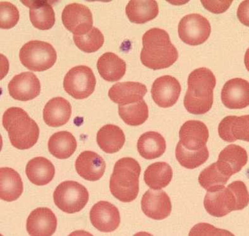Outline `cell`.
Here are the masks:
<instances>
[{"instance_id": "6da1fadb", "label": "cell", "mask_w": 249, "mask_h": 236, "mask_svg": "<svg viewBox=\"0 0 249 236\" xmlns=\"http://www.w3.org/2000/svg\"><path fill=\"white\" fill-rule=\"evenodd\" d=\"M143 48L141 60L143 65L153 70L168 68L178 58L177 48L171 42L166 31L159 28L149 29L142 36Z\"/></svg>"}, {"instance_id": "7a4b0ae2", "label": "cell", "mask_w": 249, "mask_h": 236, "mask_svg": "<svg viewBox=\"0 0 249 236\" xmlns=\"http://www.w3.org/2000/svg\"><path fill=\"white\" fill-rule=\"evenodd\" d=\"M188 89L184 106L189 113L203 115L212 108L216 87V77L213 72L205 67L192 72L187 80Z\"/></svg>"}, {"instance_id": "3957f363", "label": "cell", "mask_w": 249, "mask_h": 236, "mask_svg": "<svg viewBox=\"0 0 249 236\" xmlns=\"http://www.w3.org/2000/svg\"><path fill=\"white\" fill-rule=\"evenodd\" d=\"M2 122L13 146L23 150L36 144L39 137V126L22 109L11 107L6 109Z\"/></svg>"}, {"instance_id": "277c9868", "label": "cell", "mask_w": 249, "mask_h": 236, "mask_svg": "<svg viewBox=\"0 0 249 236\" xmlns=\"http://www.w3.org/2000/svg\"><path fill=\"white\" fill-rule=\"evenodd\" d=\"M140 164L132 158L126 157L116 162L109 181L111 194L124 203L134 201L139 192Z\"/></svg>"}, {"instance_id": "5b68a950", "label": "cell", "mask_w": 249, "mask_h": 236, "mask_svg": "<svg viewBox=\"0 0 249 236\" xmlns=\"http://www.w3.org/2000/svg\"><path fill=\"white\" fill-rule=\"evenodd\" d=\"M19 58L22 65L29 70L43 72L52 68L55 64L57 54L51 44L34 40L21 48Z\"/></svg>"}, {"instance_id": "8992f818", "label": "cell", "mask_w": 249, "mask_h": 236, "mask_svg": "<svg viewBox=\"0 0 249 236\" xmlns=\"http://www.w3.org/2000/svg\"><path fill=\"white\" fill-rule=\"evenodd\" d=\"M54 203L59 209L73 214L81 211L89 199L88 189L75 181H65L56 187L53 194Z\"/></svg>"}, {"instance_id": "52a82bcc", "label": "cell", "mask_w": 249, "mask_h": 236, "mask_svg": "<svg viewBox=\"0 0 249 236\" xmlns=\"http://www.w3.org/2000/svg\"><path fill=\"white\" fill-rule=\"evenodd\" d=\"M96 84L93 71L86 65L71 68L65 75L63 81L65 91L77 100H83L91 95Z\"/></svg>"}, {"instance_id": "ba28073f", "label": "cell", "mask_w": 249, "mask_h": 236, "mask_svg": "<svg viewBox=\"0 0 249 236\" xmlns=\"http://www.w3.org/2000/svg\"><path fill=\"white\" fill-rule=\"evenodd\" d=\"M179 37L183 43L197 46L205 43L212 33V27L206 18L198 14L183 17L178 26Z\"/></svg>"}, {"instance_id": "9c48e42d", "label": "cell", "mask_w": 249, "mask_h": 236, "mask_svg": "<svg viewBox=\"0 0 249 236\" xmlns=\"http://www.w3.org/2000/svg\"><path fill=\"white\" fill-rule=\"evenodd\" d=\"M62 20L65 28L76 36L83 35L93 27L91 11L81 3L67 5L63 10Z\"/></svg>"}, {"instance_id": "30bf717a", "label": "cell", "mask_w": 249, "mask_h": 236, "mask_svg": "<svg viewBox=\"0 0 249 236\" xmlns=\"http://www.w3.org/2000/svg\"><path fill=\"white\" fill-rule=\"evenodd\" d=\"M181 86L178 80L171 75H164L155 80L151 88L154 102L161 108L174 106L180 95Z\"/></svg>"}, {"instance_id": "8fae6325", "label": "cell", "mask_w": 249, "mask_h": 236, "mask_svg": "<svg viewBox=\"0 0 249 236\" xmlns=\"http://www.w3.org/2000/svg\"><path fill=\"white\" fill-rule=\"evenodd\" d=\"M141 208L143 214L154 220H161L167 218L172 212L170 197L165 192L149 189L143 195Z\"/></svg>"}, {"instance_id": "7c38bea8", "label": "cell", "mask_w": 249, "mask_h": 236, "mask_svg": "<svg viewBox=\"0 0 249 236\" xmlns=\"http://www.w3.org/2000/svg\"><path fill=\"white\" fill-rule=\"evenodd\" d=\"M8 89L15 100L27 102L39 96L41 84L35 73L25 72L14 76L8 84Z\"/></svg>"}, {"instance_id": "4fadbf2b", "label": "cell", "mask_w": 249, "mask_h": 236, "mask_svg": "<svg viewBox=\"0 0 249 236\" xmlns=\"http://www.w3.org/2000/svg\"><path fill=\"white\" fill-rule=\"evenodd\" d=\"M90 220L95 228L103 233H111L119 227V209L108 201L95 204L90 212Z\"/></svg>"}, {"instance_id": "5bb4252c", "label": "cell", "mask_w": 249, "mask_h": 236, "mask_svg": "<svg viewBox=\"0 0 249 236\" xmlns=\"http://www.w3.org/2000/svg\"><path fill=\"white\" fill-rule=\"evenodd\" d=\"M221 101L230 109H242L249 105V83L242 78L228 81L221 91Z\"/></svg>"}, {"instance_id": "9a60e30c", "label": "cell", "mask_w": 249, "mask_h": 236, "mask_svg": "<svg viewBox=\"0 0 249 236\" xmlns=\"http://www.w3.org/2000/svg\"><path fill=\"white\" fill-rule=\"evenodd\" d=\"M204 207L211 216L223 217L235 211V196L228 187L208 191L204 201Z\"/></svg>"}, {"instance_id": "2e32d148", "label": "cell", "mask_w": 249, "mask_h": 236, "mask_svg": "<svg viewBox=\"0 0 249 236\" xmlns=\"http://www.w3.org/2000/svg\"><path fill=\"white\" fill-rule=\"evenodd\" d=\"M56 228V217L48 208L34 210L27 220V233L32 236H51L55 233Z\"/></svg>"}, {"instance_id": "e0dca14e", "label": "cell", "mask_w": 249, "mask_h": 236, "mask_svg": "<svg viewBox=\"0 0 249 236\" xmlns=\"http://www.w3.org/2000/svg\"><path fill=\"white\" fill-rule=\"evenodd\" d=\"M209 136L208 128L204 122L189 121L183 124L180 128L179 142L189 150H199L206 146Z\"/></svg>"}, {"instance_id": "ac0fdd59", "label": "cell", "mask_w": 249, "mask_h": 236, "mask_svg": "<svg viewBox=\"0 0 249 236\" xmlns=\"http://www.w3.org/2000/svg\"><path fill=\"white\" fill-rule=\"evenodd\" d=\"M218 134L221 139L227 142L237 140L249 142V115L227 116L219 124Z\"/></svg>"}, {"instance_id": "d6986e66", "label": "cell", "mask_w": 249, "mask_h": 236, "mask_svg": "<svg viewBox=\"0 0 249 236\" xmlns=\"http://www.w3.org/2000/svg\"><path fill=\"white\" fill-rule=\"evenodd\" d=\"M75 169L81 178L89 181L100 180L105 174L106 163L98 153L85 151L75 161Z\"/></svg>"}, {"instance_id": "ffe728a7", "label": "cell", "mask_w": 249, "mask_h": 236, "mask_svg": "<svg viewBox=\"0 0 249 236\" xmlns=\"http://www.w3.org/2000/svg\"><path fill=\"white\" fill-rule=\"evenodd\" d=\"M147 92L144 84L137 82H124L114 84L109 90L108 96L114 103L124 105L140 102Z\"/></svg>"}, {"instance_id": "44dd1931", "label": "cell", "mask_w": 249, "mask_h": 236, "mask_svg": "<svg viewBox=\"0 0 249 236\" xmlns=\"http://www.w3.org/2000/svg\"><path fill=\"white\" fill-rule=\"evenodd\" d=\"M232 175L229 166L218 161L202 170L198 181L207 191H213L224 187Z\"/></svg>"}, {"instance_id": "7402d4cb", "label": "cell", "mask_w": 249, "mask_h": 236, "mask_svg": "<svg viewBox=\"0 0 249 236\" xmlns=\"http://www.w3.org/2000/svg\"><path fill=\"white\" fill-rule=\"evenodd\" d=\"M71 111L69 101L62 97H56L50 100L44 107V121L50 127H61L69 121Z\"/></svg>"}, {"instance_id": "603a6c76", "label": "cell", "mask_w": 249, "mask_h": 236, "mask_svg": "<svg viewBox=\"0 0 249 236\" xmlns=\"http://www.w3.org/2000/svg\"><path fill=\"white\" fill-rule=\"evenodd\" d=\"M24 191V184L20 175L11 168H0V198L11 202L18 200Z\"/></svg>"}, {"instance_id": "cb8c5ba5", "label": "cell", "mask_w": 249, "mask_h": 236, "mask_svg": "<svg viewBox=\"0 0 249 236\" xmlns=\"http://www.w3.org/2000/svg\"><path fill=\"white\" fill-rule=\"evenodd\" d=\"M125 12L131 22L144 24L155 19L159 14V7L155 0H131Z\"/></svg>"}, {"instance_id": "d4e9b609", "label": "cell", "mask_w": 249, "mask_h": 236, "mask_svg": "<svg viewBox=\"0 0 249 236\" xmlns=\"http://www.w3.org/2000/svg\"><path fill=\"white\" fill-rule=\"evenodd\" d=\"M25 173L29 180L36 185H44L52 182L55 174L53 164L46 158H34L28 162Z\"/></svg>"}, {"instance_id": "484cf974", "label": "cell", "mask_w": 249, "mask_h": 236, "mask_svg": "<svg viewBox=\"0 0 249 236\" xmlns=\"http://www.w3.org/2000/svg\"><path fill=\"white\" fill-rule=\"evenodd\" d=\"M97 68L101 76L108 82L119 81L126 73V65L124 60L112 52L102 54L97 62Z\"/></svg>"}, {"instance_id": "4316f807", "label": "cell", "mask_w": 249, "mask_h": 236, "mask_svg": "<svg viewBox=\"0 0 249 236\" xmlns=\"http://www.w3.org/2000/svg\"><path fill=\"white\" fill-rule=\"evenodd\" d=\"M137 150L141 157L153 160L161 157L165 152L166 141L161 134L149 131L141 135L137 144Z\"/></svg>"}, {"instance_id": "83f0119b", "label": "cell", "mask_w": 249, "mask_h": 236, "mask_svg": "<svg viewBox=\"0 0 249 236\" xmlns=\"http://www.w3.org/2000/svg\"><path fill=\"white\" fill-rule=\"evenodd\" d=\"M97 143L105 153L113 154L123 147L125 136L119 126L107 124L101 127L96 137Z\"/></svg>"}, {"instance_id": "f1b7e54d", "label": "cell", "mask_w": 249, "mask_h": 236, "mask_svg": "<svg viewBox=\"0 0 249 236\" xmlns=\"http://www.w3.org/2000/svg\"><path fill=\"white\" fill-rule=\"evenodd\" d=\"M30 8L29 17L34 27L40 30H48L55 23L53 8L46 1H25Z\"/></svg>"}, {"instance_id": "f546056e", "label": "cell", "mask_w": 249, "mask_h": 236, "mask_svg": "<svg viewBox=\"0 0 249 236\" xmlns=\"http://www.w3.org/2000/svg\"><path fill=\"white\" fill-rule=\"evenodd\" d=\"M77 143L73 134L68 131L56 132L50 137L48 149L52 155L58 159H67L74 153Z\"/></svg>"}, {"instance_id": "4dcf8cb0", "label": "cell", "mask_w": 249, "mask_h": 236, "mask_svg": "<svg viewBox=\"0 0 249 236\" xmlns=\"http://www.w3.org/2000/svg\"><path fill=\"white\" fill-rule=\"evenodd\" d=\"M145 184L154 190H161L170 184L173 178V170L166 162H156L150 165L144 172Z\"/></svg>"}, {"instance_id": "1f68e13d", "label": "cell", "mask_w": 249, "mask_h": 236, "mask_svg": "<svg viewBox=\"0 0 249 236\" xmlns=\"http://www.w3.org/2000/svg\"><path fill=\"white\" fill-rule=\"evenodd\" d=\"M119 113L124 123L131 126L142 125L149 117L148 107L143 100L130 104L119 105Z\"/></svg>"}, {"instance_id": "d6a6232c", "label": "cell", "mask_w": 249, "mask_h": 236, "mask_svg": "<svg viewBox=\"0 0 249 236\" xmlns=\"http://www.w3.org/2000/svg\"><path fill=\"white\" fill-rule=\"evenodd\" d=\"M218 161L229 166L232 174L234 175L239 172L248 163V153L244 147L230 145L219 153Z\"/></svg>"}, {"instance_id": "836d02e7", "label": "cell", "mask_w": 249, "mask_h": 236, "mask_svg": "<svg viewBox=\"0 0 249 236\" xmlns=\"http://www.w3.org/2000/svg\"><path fill=\"white\" fill-rule=\"evenodd\" d=\"M176 158L180 165L188 169L199 167L209 159L210 153L207 146L199 150H189L178 143L175 150Z\"/></svg>"}, {"instance_id": "e575fe53", "label": "cell", "mask_w": 249, "mask_h": 236, "mask_svg": "<svg viewBox=\"0 0 249 236\" xmlns=\"http://www.w3.org/2000/svg\"><path fill=\"white\" fill-rule=\"evenodd\" d=\"M75 45L85 53H94L100 50L105 43V37L100 29L92 27L88 33L83 35H73Z\"/></svg>"}, {"instance_id": "d590c367", "label": "cell", "mask_w": 249, "mask_h": 236, "mask_svg": "<svg viewBox=\"0 0 249 236\" xmlns=\"http://www.w3.org/2000/svg\"><path fill=\"white\" fill-rule=\"evenodd\" d=\"M20 15L14 4L8 1L0 2V27L9 29L18 24Z\"/></svg>"}, {"instance_id": "8d00e7d4", "label": "cell", "mask_w": 249, "mask_h": 236, "mask_svg": "<svg viewBox=\"0 0 249 236\" xmlns=\"http://www.w3.org/2000/svg\"><path fill=\"white\" fill-rule=\"evenodd\" d=\"M233 193L236 200V210H242L248 206L249 196L248 188L242 181H235L228 185Z\"/></svg>"}, {"instance_id": "74e56055", "label": "cell", "mask_w": 249, "mask_h": 236, "mask_svg": "<svg viewBox=\"0 0 249 236\" xmlns=\"http://www.w3.org/2000/svg\"><path fill=\"white\" fill-rule=\"evenodd\" d=\"M189 236H234L231 232L215 228L208 223H200L195 225L190 232Z\"/></svg>"}, {"instance_id": "f35d334b", "label": "cell", "mask_w": 249, "mask_h": 236, "mask_svg": "<svg viewBox=\"0 0 249 236\" xmlns=\"http://www.w3.org/2000/svg\"><path fill=\"white\" fill-rule=\"evenodd\" d=\"M204 7L208 10V11L212 12L213 14H222L224 13L231 5L232 0H219V1H215V0H201L200 1Z\"/></svg>"}]
</instances>
